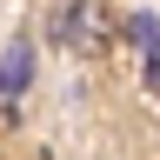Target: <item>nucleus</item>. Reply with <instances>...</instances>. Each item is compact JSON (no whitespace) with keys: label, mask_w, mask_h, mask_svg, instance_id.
I'll list each match as a JSON object with an SVG mask.
<instances>
[{"label":"nucleus","mask_w":160,"mask_h":160,"mask_svg":"<svg viewBox=\"0 0 160 160\" xmlns=\"http://www.w3.org/2000/svg\"><path fill=\"white\" fill-rule=\"evenodd\" d=\"M60 40L80 47V53H100V47H107V20H100V7H67V13H60Z\"/></svg>","instance_id":"1"}]
</instances>
